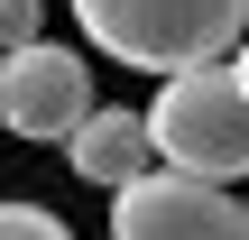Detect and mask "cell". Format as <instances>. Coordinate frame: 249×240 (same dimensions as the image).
<instances>
[{
  "label": "cell",
  "instance_id": "6da1fadb",
  "mask_svg": "<svg viewBox=\"0 0 249 240\" xmlns=\"http://www.w3.org/2000/svg\"><path fill=\"white\" fill-rule=\"evenodd\" d=\"M83 18V37L129 65V74H185V65H222L249 37V0H65Z\"/></svg>",
  "mask_w": 249,
  "mask_h": 240
},
{
  "label": "cell",
  "instance_id": "7a4b0ae2",
  "mask_svg": "<svg viewBox=\"0 0 249 240\" xmlns=\"http://www.w3.org/2000/svg\"><path fill=\"white\" fill-rule=\"evenodd\" d=\"M139 120H148L157 166H185V176H213V185H240L249 176V83L231 65H185V74H166V92H157Z\"/></svg>",
  "mask_w": 249,
  "mask_h": 240
},
{
  "label": "cell",
  "instance_id": "3957f363",
  "mask_svg": "<svg viewBox=\"0 0 249 240\" xmlns=\"http://www.w3.org/2000/svg\"><path fill=\"white\" fill-rule=\"evenodd\" d=\"M111 240H249L231 185L185 176V166H139L111 185Z\"/></svg>",
  "mask_w": 249,
  "mask_h": 240
},
{
  "label": "cell",
  "instance_id": "277c9868",
  "mask_svg": "<svg viewBox=\"0 0 249 240\" xmlns=\"http://www.w3.org/2000/svg\"><path fill=\"white\" fill-rule=\"evenodd\" d=\"M92 111V65L55 37L0 46V129H18L28 148H65V129Z\"/></svg>",
  "mask_w": 249,
  "mask_h": 240
},
{
  "label": "cell",
  "instance_id": "5b68a950",
  "mask_svg": "<svg viewBox=\"0 0 249 240\" xmlns=\"http://www.w3.org/2000/svg\"><path fill=\"white\" fill-rule=\"evenodd\" d=\"M65 166H74L83 185H102V194H111V185H129L139 166H157L148 120H139V111H102V102H92V111L65 129Z\"/></svg>",
  "mask_w": 249,
  "mask_h": 240
},
{
  "label": "cell",
  "instance_id": "8992f818",
  "mask_svg": "<svg viewBox=\"0 0 249 240\" xmlns=\"http://www.w3.org/2000/svg\"><path fill=\"white\" fill-rule=\"evenodd\" d=\"M0 240H74L46 203H0Z\"/></svg>",
  "mask_w": 249,
  "mask_h": 240
},
{
  "label": "cell",
  "instance_id": "52a82bcc",
  "mask_svg": "<svg viewBox=\"0 0 249 240\" xmlns=\"http://www.w3.org/2000/svg\"><path fill=\"white\" fill-rule=\"evenodd\" d=\"M46 37V0H0V46H28Z\"/></svg>",
  "mask_w": 249,
  "mask_h": 240
},
{
  "label": "cell",
  "instance_id": "ba28073f",
  "mask_svg": "<svg viewBox=\"0 0 249 240\" xmlns=\"http://www.w3.org/2000/svg\"><path fill=\"white\" fill-rule=\"evenodd\" d=\"M222 65H231V74H240V83H249V37H240V46H231V55H222Z\"/></svg>",
  "mask_w": 249,
  "mask_h": 240
},
{
  "label": "cell",
  "instance_id": "9c48e42d",
  "mask_svg": "<svg viewBox=\"0 0 249 240\" xmlns=\"http://www.w3.org/2000/svg\"><path fill=\"white\" fill-rule=\"evenodd\" d=\"M240 231H249V203H240Z\"/></svg>",
  "mask_w": 249,
  "mask_h": 240
}]
</instances>
